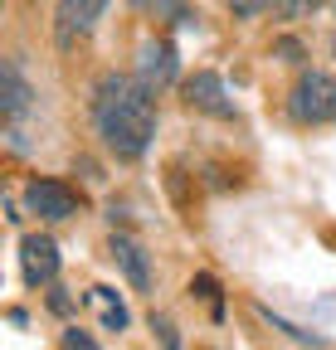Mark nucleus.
Returning a JSON list of instances; mask_svg holds the SVG:
<instances>
[{
  "mask_svg": "<svg viewBox=\"0 0 336 350\" xmlns=\"http://www.w3.org/2000/svg\"><path fill=\"white\" fill-rule=\"evenodd\" d=\"M20 273L29 287H49L59 278V243L49 234H29L20 243Z\"/></svg>",
  "mask_w": 336,
  "mask_h": 350,
  "instance_id": "20e7f679",
  "label": "nucleus"
},
{
  "mask_svg": "<svg viewBox=\"0 0 336 350\" xmlns=\"http://www.w3.org/2000/svg\"><path fill=\"white\" fill-rule=\"evenodd\" d=\"M185 103L195 107V112H209V117H234V103H229V93H224V78L220 73H195V78H185Z\"/></svg>",
  "mask_w": 336,
  "mask_h": 350,
  "instance_id": "39448f33",
  "label": "nucleus"
},
{
  "mask_svg": "<svg viewBox=\"0 0 336 350\" xmlns=\"http://www.w3.org/2000/svg\"><path fill=\"white\" fill-rule=\"evenodd\" d=\"M107 258L117 262L122 273H127V282H132L137 292H146V287H151V262H146L142 243H132V239H122V234H112V243H107Z\"/></svg>",
  "mask_w": 336,
  "mask_h": 350,
  "instance_id": "0eeeda50",
  "label": "nucleus"
},
{
  "mask_svg": "<svg viewBox=\"0 0 336 350\" xmlns=\"http://www.w3.org/2000/svg\"><path fill=\"white\" fill-rule=\"evenodd\" d=\"M156 5V20H171V25H190V5L185 0H151Z\"/></svg>",
  "mask_w": 336,
  "mask_h": 350,
  "instance_id": "ddd939ff",
  "label": "nucleus"
},
{
  "mask_svg": "<svg viewBox=\"0 0 336 350\" xmlns=\"http://www.w3.org/2000/svg\"><path fill=\"white\" fill-rule=\"evenodd\" d=\"M29 83H25V73H20V64L15 59H5L0 64V107H5V117L10 122H20L25 117V107H29Z\"/></svg>",
  "mask_w": 336,
  "mask_h": 350,
  "instance_id": "1a4fd4ad",
  "label": "nucleus"
},
{
  "mask_svg": "<svg viewBox=\"0 0 336 350\" xmlns=\"http://www.w3.org/2000/svg\"><path fill=\"white\" fill-rule=\"evenodd\" d=\"M331 54H336V39H331Z\"/></svg>",
  "mask_w": 336,
  "mask_h": 350,
  "instance_id": "a211bd4d",
  "label": "nucleus"
},
{
  "mask_svg": "<svg viewBox=\"0 0 336 350\" xmlns=\"http://www.w3.org/2000/svg\"><path fill=\"white\" fill-rule=\"evenodd\" d=\"M287 112L307 122V126H322V122H336V78L331 73H317L307 68L287 93Z\"/></svg>",
  "mask_w": 336,
  "mask_h": 350,
  "instance_id": "f03ea898",
  "label": "nucleus"
},
{
  "mask_svg": "<svg viewBox=\"0 0 336 350\" xmlns=\"http://www.w3.org/2000/svg\"><path fill=\"white\" fill-rule=\"evenodd\" d=\"M64 350H98V340H93L88 331H78V326H68V331H64Z\"/></svg>",
  "mask_w": 336,
  "mask_h": 350,
  "instance_id": "4468645a",
  "label": "nucleus"
},
{
  "mask_svg": "<svg viewBox=\"0 0 336 350\" xmlns=\"http://www.w3.org/2000/svg\"><path fill=\"white\" fill-rule=\"evenodd\" d=\"M273 54H283L287 64H298V59H302V44H298V39H278V44H273Z\"/></svg>",
  "mask_w": 336,
  "mask_h": 350,
  "instance_id": "dca6fc26",
  "label": "nucleus"
},
{
  "mask_svg": "<svg viewBox=\"0 0 336 350\" xmlns=\"http://www.w3.org/2000/svg\"><path fill=\"white\" fill-rule=\"evenodd\" d=\"M171 78H176V49L166 39H146L142 44V83L156 93V88H166Z\"/></svg>",
  "mask_w": 336,
  "mask_h": 350,
  "instance_id": "6e6552de",
  "label": "nucleus"
},
{
  "mask_svg": "<svg viewBox=\"0 0 336 350\" xmlns=\"http://www.w3.org/2000/svg\"><path fill=\"white\" fill-rule=\"evenodd\" d=\"M93 122L117 161H142L156 137V93L142 78L103 73L93 83Z\"/></svg>",
  "mask_w": 336,
  "mask_h": 350,
  "instance_id": "f257e3e1",
  "label": "nucleus"
},
{
  "mask_svg": "<svg viewBox=\"0 0 336 350\" xmlns=\"http://www.w3.org/2000/svg\"><path fill=\"white\" fill-rule=\"evenodd\" d=\"M103 10H107V0H59V25H54L59 44H73L83 34H93Z\"/></svg>",
  "mask_w": 336,
  "mask_h": 350,
  "instance_id": "423d86ee",
  "label": "nucleus"
},
{
  "mask_svg": "<svg viewBox=\"0 0 336 350\" xmlns=\"http://www.w3.org/2000/svg\"><path fill=\"white\" fill-rule=\"evenodd\" d=\"M88 297H93V306L103 312V326H107V331H127L132 317H127V306H122V297H117L112 287H93Z\"/></svg>",
  "mask_w": 336,
  "mask_h": 350,
  "instance_id": "9d476101",
  "label": "nucleus"
},
{
  "mask_svg": "<svg viewBox=\"0 0 336 350\" xmlns=\"http://www.w3.org/2000/svg\"><path fill=\"white\" fill-rule=\"evenodd\" d=\"M25 204H29V214L49 219V224H64V219L78 214V195L64 180H29L25 185Z\"/></svg>",
  "mask_w": 336,
  "mask_h": 350,
  "instance_id": "7ed1b4c3",
  "label": "nucleus"
},
{
  "mask_svg": "<svg viewBox=\"0 0 336 350\" xmlns=\"http://www.w3.org/2000/svg\"><path fill=\"white\" fill-rule=\"evenodd\" d=\"M151 331H161V340H166V350H181V340H176V326L166 321V317H151Z\"/></svg>",
  "mask_w": 336,
  "mask_h": 350,
  "instance_id": "2eb2a0df",
  "label": "nucleus"
},
{
  "mask_svg": "<svg viewBox=\"0 0 336 350\" xmlns=\"http://www.w3.org/2000/svg\"><path fill=\"white\" fill-rule=\"evenodd\" d=\"M229 5H234V15H239V20H248V15H259L268 0H229Z\"/></svg>",
  "mask_w": 336,
  "mask_h": 350,
  "instance_id": "f3484780",
  "label": "nucleus"
},
{
  "mask_svg": "<svg viewBox=\"0 0 336 350\" xmlns=\"http://www.w3.org/2000/svg\"><path fill=\"white\" fill-rule=\"evenodd\" d=\"M263 321H273L278 331H287L292 340H302V345H326V336H317V331H302V326H292V321H283V317H273L268 306H263Z\"/></svg>",
  "mask_w": 336,
  "mask_h": 350,
  "instance_id": "f8f14e48",
  "label": "nucleus"
},
{
  "mask_svg": "<svg viewBox=\"0 0 336 350\" xmlns=\"http://www.w3.org/2000/svg\"><path fill=\"white\" fill-rule=\"evenodd\" d=\"M273 5V15H283V20H302V15H312L317 5H326V0H268Z\"/></svg>",
  "mask_w": 336,
  "mask_h": 350,
  "instance_id": "9b49d317",
  "label": "nucleus"
}]
</instances>
